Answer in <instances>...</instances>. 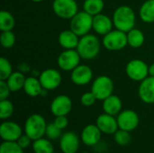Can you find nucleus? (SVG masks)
Instances as JSON below:
<instances>
[{
	"instance_id": "obj_1",
	"label": "nucleus",
	"mask_w": 154,
	"mask_h": 153,
	"mask_svg": "<svg viewBox=\"0 0 154 153\" xmlns=\"http://www.w3.org/2000/svg\"><path fill=\"white\" fill-rule=\"evenodd\" d=\"M112 20L116 29L128 32L135 26L136 15L131 6L120 5L115 10Z\"/></svg>"
},
{
	"instance_id": "obj_2",
	"label": "nucleus",
	"mask_w": 154,
	"mask_h": 153,
	"mask_svg": "<svg viewBox=\"0 0 154 153\" xmlns=\"http://www.w3.org/2000/svg\"><path fill=\"white\" fill-rule=\"evenodd\" d=\"M81 57L86 60H91L97 57L101 50L100 40L94 34H86L80 37L76 49Z\"/></svg>"
},
{
	"instance_id": "obj_3",
	"label": "nucleus",
	"mask_w": 154,
	"mask_h": 153,
	"mask_svg": "<svg viewBox=\"0 0 154 153\" xmlns=\"http://www.w3.org/2000/svg\"><path fill=\"white\" fill-rule=\"evenodd\" d=\"M69 29L79 37L88 34L93 30V16L84 10L78 12L70 19Z\"/></svg>"
},
{
	"instance_id": "obj_4",
	"label": "nucleus",
	"mask_w": 154,
	"mask_h": 153,
	"mask_svg": "<svg viewBox=\"0 0 154 153\" xmlns=\"http://www.w3.org/2000/svg\"><path fill=\"white\" fill-rule=\"evenodd\" d=\"M47 124L45 119L41 115L35 114L29 116L24 124L25 134L29 136L32 141L42 138L46 133Z\"/></svg>"
},
{
	"instance_id": "obj_5",
	"label": "nucleus",
	"mask_w": 154,
	"mask_h": 153,
	"mask_svg": "<svg viewBox=\"0 0 154 153\" xmlns=\"http://www.w3.org/2000/svg\"><path fill=\"white\" fill-rule=\"evenodd\" d=\"M103 46L110 51L121 50L128 45L127 33L120 30H112L102 39Z\"/></svg>"
},
{
	"instance_id": "obj_6",
	"label": "nucleus",
	"mask_w": 154,
	"mask_h": 153,
	"mask_svg": "<svg viewBox=\"0 0 154 153\" xmlns=\"http://www.w3.org/2000/svg\"><path fill=\"white\" fill-rule=\"evenodd\" d=\"M91 91L97 100L103 101L113 95L114 82L108 76H99L94 79L91 87Z\"/></svg>"
},
{
	"instance_id": "obj_7",
	"label": "nucleus",
	"mask_w": 154,
	"mask_h": 153,
	"mask_svg": "<svg viewBox=\"0 0 154 153\" xmlns=\"http://www.w3.org/2000/svg\"><path fill=\"white\" fill-rule=\"evenodd\" d=\"M125 73L133 81L142 82L149 77V66L142 60L134 59L126 64Z\"/></svg>"
},
{
	"instance_id": "obj_8",
	"label": "nucleus",
	"mask_w": 154,
	"mask_h": 153,
	"mask_svg": "<svg viewBox=\"0 0 154 153\" xmlns=\"http://www.w3.org/2000/svg\"><path fill=\"white\" fill-rule=\"evenodd\" d=\"M52 10L59 18L70 20L79 12V5L76 0H54Z\"/></svg>"
},
{
	"instance_id": "obj_9",
	"label": "nucleus",
	"mask_w": 154,
	"mask_h": 153,
	"mask_svg": "<svg viewBox=\"0 0 154 153\" xmlns=\"http://www.w3.org/2000/svg\"><path fill=\"white\" fill-rule=\"evenodd\" d=\"M81 57L78 50H64L57 60L58 66L64 71H72L76 67L80 64Z\"/></svg>"
},
{
	"instance_id": "obj_10",
	"label": "nucleus",
	"mask_w": 154,
	"mask_h": 153,
	"mask_svg": "<svg viewBox=\"0 0 154 153\" xmlns=\"http://www.w3.org/2000/svg\"><path fill=\"white\" fill-rule=\"evenodd\" d=\"M39 79L41 81L42 87L45 90L50 91V90H54L60 87L62 78L60 71H58L57 69H47L40 74Z\"/></svg>"
},
{
	"instance_id": "obj_11",
	"label": "nucleus",
	"mask_w": 154,
	"mask_h": 153,
	"mask_svg": "<svg viewBox=\"0 0 154 153\" xmlns=\"http://www.w3.org/2000/svg\"><path fill=\"white\" fill-rule=\"evenodd\" d=\"M118 127L127 132L134 131L139 124V116L133 110H124L117 116Z\"/></svg>"
},
{
	"instance_id": "obj_12",
	"label": "nucleus",
	"mask_w": 154,
	"mask_h": 153,
	"mask_svg": "<svg viewBox=\"0 0 154 153\" xmlns=\"http://www.w3.org/2000/svg\"><path fill=\"white\" fill-rule=\"evenodd\" d=\"M92 78L93 71L90 67L85 64H79L71 71L70 79L77 86H85L90 83Z\"/></svg>"
},
{
	"instance_id": "obj_13",
	"label": "nucleus",
	"mask_w": 154,
	"mask_h": 153,
	"mask_svg": "<svg viewBox=\"0 0 154 153\" xmlns=\"http://www.w3.org/2000/svg\"><path fill=\"white\" fill-rule=\"evenodd\" d=\"M72 109V101L66 95L56 96L51 104V111L55 116L67 115Z\"/></svg>"
},
{
	"instance_id": "obj_14",
	"label": "nucleus",
	"mask_w": 154,
	"mask_h": 153,
	"mask_svg": "<svg viewBox=\"0 0 154 153\" xmlns=\"http://www.w3.org/2000/svg\"><path fill=\"white\" fill-rule=\"evenodd\" d=\"M0 136L6 142H16L22 136V128L14 122H4L0 126Z\"/></svg>"
},
{
	"instance_id": "obj_15",
	"label": "nucleus",
	"mask_w": 154,
	"mask_h": 153,
	"mask_svg": "<svg viewBox=\"0 0 154 153\" xmlns=\"http://www.w3.org/2000/svg\"><path fill=\"white\" fill-rule=\"evenodd\" d=\"M138 95L145 104H154V77L149 76L140 82Z\"/></svg>"
},
{
	"instance_id": "obj_16",
	"label": "nucleus",
	"mask_w": 154,
	"mask_h": 153,
	"mask_svg": "<svg viewBox=\"0 0 154 153\" xmlns=\"http://www.w3.org/2000/svg\"><path fill=\"white\" fill-rule=\"evenodd\" d=\"M113 20L106 14H99L93 16V30L99 35H106L113 30Z\"/></svg>"
},
{
	"instance_id": "obj_17",
	"label": "nucleus",
	"mask_w": 154,
	"mask_h": 153,
	"mask_svg": "<svg viewBox=\"0 0 154 153\" xmlns=\"http://www.w3.org/2000/svg\"><path fill=\"white\" fill-rule=\"evenodd\" d=\"M97 125L100 129V131L106 134H114L116 133L118 127L117 119L115 118L114 115L108 114L100 115L97 119Z\"/></svg>"
},
{
	"instance_id": "obj_18",
	"label": "nucleus",
	"mask_w": 154,
	"mask_h": 153,
	"mask_svg": "<svg viewBox=\"0 0 154 153\" xmlns=\"http://www.w3.org/2000/svg\"><path fill=\"white\" fill-rule=\"evenodd\" d=\"M101 131L96 124L87 125L81 133V140L84 144L88 146H94L97 144L101 139Z\"/></svg>"
},
{
	"instance_id": "obj_19",
	"label": "nucleus",
	"mask_w": 154,
	"mask_h": 153,
	"mask_svg": "<svg viewBox=\"0 0 154 153\" xmlns=\"http://www.w3.org/2000/svg\"><path fill=\"white\" fill-rule=\"evenodd\" d=\"M60 149L63 153H76L79 147V140L76 133L68 132L60 139Z\"/></svg>"
},
{
	"instance_id": "obj_20",
	"label": "nucleus",
	"mask_w": 154,
	"mask_h": 153,
	"mask_svg": "<svg viewBox=\"0 0 154 153\" xmlns=\"http://www.w3.org/2000/svg\"><path fill=\"white\" fill-rule=\"evenodd\" d=\"M80 37L70 29L62 31L58 37L60 45L64 50H75L78 47Z\"/></svg>"
},
{
	"instance_id": "obj_21",
	"label": "nucleus",
	"mask_w": 154,
	"mask_h": 153,
	"mask_svg": "<svg viewBox=\"0 0 154 153\" xmlns=\"http://www.w3.org/2000/svg\"><path fill=\"white\" fill-rule=\"evenodd\" d=\"M122 100L116 95H111L105 100H103V109L106 114L111 115H119L122 110Z\"/></svg>"
},
{
	"instance_id": "obj_22",
	"label": "nucleus",
	"mask_w": 154,
	"mask_h": 153,
	"mask_svg": "<svg viewBox=\"0 0 154 153\" xmlns=\"http://www.w3.org/2000/svg\"><path fill=\"white\" fill-rule=\"evenodd\" d=\"M23 89L29 96L36 97L42 94L44 88L42 87L39 78H36L34 77H28L25 79V83Z\"/></svg>"
},
{
	"instance_id": "obj_23",
	"label": "nucleus",
	"mask_w": 154,
	"mask_h": 153,
	"mask_svg": "<svg viewBox=\"0 0 154 153\" xmlns=\"http://www.w3.org/2000/svg\"><path fill=\"white\" fill-rule=\"evenodd\" d=\"M25 76L21 71H14L13 72L10 77L5 80L11 92H17L23 88L25 83Z\"/></svg>"
},
{
	"instance_id": "obj_24",
	"label": "nucleus",
	"mask_w": 154,
	"mask_h": 153,
	"mask_svg": "<svg viewBox=\"0 0 154 153\" xmlns=\"http://www.w3.org/2000/svg\"><path fill=\"white\" fill-rule=\"evenodd\" d=\"M141 20L146 23H154V0H146L139 9Z\"/></svg>"
},
{
	"instance_id": "obj_25",
	"label": "nucleus",
	"mask_w": 154,
	"mask_h": 153,
	"mask_svg": "<svg viewBox=\"0 0 154 153\" xmlns=\"http://www.w3.org/2000/svg\"><path fill=\"white\" fill-rule=\"evenodd\" d=\"M127 33V42L128 45L134 49H138L142 47L145 41L144 33L137 28H134L130 30Z\"/></svg>"
},
{
	"instance_id": "obj_26",
	"label": "nucleus",
	"mask_w": 154,
	"mask_h": 153,
	"mask_svg": "<svg viewBox=\"0 0 154 153\" xmlns=\"http://www.w3.org/2000/svg\"><path fill=\"white\" fill-rule=\"evenodd\" d=\"M104 7V0H85L83 3V10L92 16L101 14Z\"/></svg>"
},
{
	"instance_id": "obj_27",
	"label": "nucleus",
	"mask_w": 154,
	"mask_h": 153,
	"mask_svg": "<svg viewBox=\"0 0 154 153\" xmlns=\"http://www.w3.org/2000/svg\"><path fill=\"white\" fill-rule=\"evenodd\" d=\"M15 26V19L14 15L5 10L0 12V30L1 32L13 31Z\"/></svg>"
},
{
	"instance_id": "obj_28",
	"label": "nucleus",
	"mask_w": 154,
	"mask_h": 153,
	"mask_svg": "<svg viewBox=\"0 0 154 153\" xmlns=\"http://www.w3.org/2000/svg\"><path fill=\"white\" fill-rule=\"evenodd\" d=\"M32 150L34 153H53V146L49 140L40 138L33 142Z\"/></svg>"
},
{
	"instance_id": "obj_29",
	"label": "nucleus",
	"mask_w": 154,
	"mask_h": 153,
	"mask_svg": "<svg viewBox=\"0 0 154 153\" xmlns=\"http://www.w3.org/2000/svg\"><path fill=\"white\" fill-rule=\"evenodd\" d=\"M13 67L10 61L5 58H0V80H6L13 73Z\"/></svg>"
},
{
	"instance_id": "obj_30",
	"label": "nucleus",
	"mask_w": 154,
	"mask_h": 153,
	"mask_svg": "<svg viewBox=\"0 0 154 153\" xmlns=\"http://www.w3.org/2000/svg\"><path fill=\"white\" fill-rule=\"evenodd\" d=\"M16 38L15 34L13 32V31H6V32H1L0 35V41L2 47L5 49H10L12 48L15 43Z\"/></svg>"
},
{
	"instance_id": "obj_31",
	"label": "nucleus",
	"mask_w": 154,
	"mask_h": 153,
	"mask_svg": "<svg viewBox=\"0 0 154 153\" xmlns=\"http://www.w3.org/2000/svg\"><path fill=\"white\" fill-rule=\"evenodd\" d=\"M14 113V105L8 99L0 100V118L7 119Z\"/></svg>"
},
{
	"instance_id": "obj_32",
	"label": "nucleus",
	"mask_w": 154,
	"mask_h": 153,
	"mask_svg": "<svg viewBox=\"0 0 154 153\" xmlns=\"http://www.w3.org/2000/svg\"><path fill=\"white\" fill-rule=\"evenodd\" d=\"M23 149L15 142H4L0 146V153H23Z\"/></svg>"
},
{
	"instance_id": "obj_33",
	"label": "nucleus",
	"mask_w": 154,
	"mask_h": 153,
	"mask_svg": "<svg viewBox=\"0 0 154 153\" xmlns=\"http://www.w3.org/2000/svg\"><path fill=\"white\" fill-rule=\"evenodd\" d=\"M115 140L119 145H127L131 142V135L129 132L120 129L115 133Z\"/></svg>"
},
{
	"instance_id": "obj_34",
	"label": "nucleus",
	"mask_w": 154,
	"mask_h": 153,
	"mask_svg": "<svg viewBox=\"0 0 154 153\" xmlns=\"http://www.w3.org/2000/svg\"><path fill=\"white\" fill-rule=\"evenodd\" d=\"M46 136L51 139V140H55L57 138H59L61 134V130L59 129L54 123H51L47 124L46 127V133H45Z\"/></svg>"
},
{
	"instance_id": "obj_35",
	"label": "nucleus",
	"mask_w": 154,
	"mask_h": 153,
	"mask_svg": "<svg viewBox=\"0 0 154 153\" xmlns=\"http://www.w3.org/2000/svg\"><path fill=\"white\" fill-rule=\"evenodd\" d=\"M97 100V97L95 96V95L92 93V91L84 93V94L81 96V98H80V102H81L82 106H87V107L93 106V105L96 103Z\"/></svg>"
},
{
	"instance_id": "obj_36",
	"label": "nucleus",
	"mask_w": 154,
	"mask_h": 153,
	"mask_svg": "<svg viewBox=\"0 0 154 153\" xmlns=\"http://www.w3.org/2000/svg\"><path fill=\"white\" fill-rule=\"evenodd\" d=\"M10 88L5 80H0V100L7 99L10 95Z\"/></svg>"
},
{
	"instance_id": "obj_37",
	"label": "nucleus",
	"mask_w": 154,
	"mask_h": 153,
	"mask_svg": "<svg viewBox=\"0 0 154 153\" xmlns=\"http://www.w3.org/2000/svg\"><path fill=\"white\" fill-rule=\"evenodd\" d=\"M54 124L60 130H63L65 129L68 124H69V121H68V118L66 117V115H63V116H56L55 120H54Z\"/></svg>"
},
{
	"instance_id": "obj_38",
	"label": "nucleus",
	"mask_w": 154,
	"mask_h": 153,
	"mask_svg": "<svg viewBox=\"0 0 154 153\" xmlns=\"http://www.w3.org/2000/svg\"><path fill=\"white\" fill-rule=\"evenodd\" d=\"M31 141H32V139H31L29 136H27V135L25 134V135H22V136L17 140V143L20 145V147H21L22 149H26L27 147L30 146Z\"/></svg>"
},
{
	"instance_id": "obj_39",
	"label": "nucleus",
	"mask_w": 154,
	"mask_h": 153,
	"mask_svg": "<svg viewBox=\"0 0 154 153\" xmlns=\"http://www.w3.org/2000/svg\"><path fill=\"white\" fill-rule=\"evenodd\" d=\"M149 76L154 77V63L149 66Z\"/></svg>"
},
{
	"instance_id": "obj_40",
	"label": "nucleus",
	"mask_w": 154,
	"mask_h": 153,
	"mask_svg": "<svg viewBox=\"0 0 154 153\" xmlns=\"http://www.w3.org/2000/svg\"><path fill=\"white\" fill-rule=\"evenodd\" d=\"M32 2H34V3H41V2H42L43 0H31Z\"/></svg>"
}]
</instances>
